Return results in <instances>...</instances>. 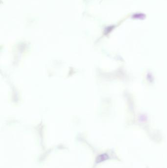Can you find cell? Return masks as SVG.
Segmentation results:
<instances>
[{
	"instance_id": "6da1fadb",
	"label": "cell",
	"mask_w": 167,
	"mask_h": 168,
	"mask_svg": "<svg viewBox=\"0 0 167 168\" xmlns=\"http://www.w3.org/2000/svg\"><path fill=\"white\" fill-rule=\"evenodd\" d=\"M109 158V155L107 153H104V154L100 155L99 157H98L97 160L96 161L98 163H99V162H102L104 161L108 160Z\"/></svg>"
},
{
	"instance_id": "7a4b0ae2",
	"label": "cell",
	"mask_w": 167,
	"mask_h": 168,
	"mask_svg": "<svg viewBox=\"0 0 167 168\" xmlns=\"http://www.w3.org/2000/svg\"><path fill=\"white\" fill-rule=\"evenodd\" d=\"M139 14H136V15H134V16L138 17V18L139 19H141V18H144L143 16H145V15L144 14H140V16H139Z\"/></svg>"
}]
</instances>
